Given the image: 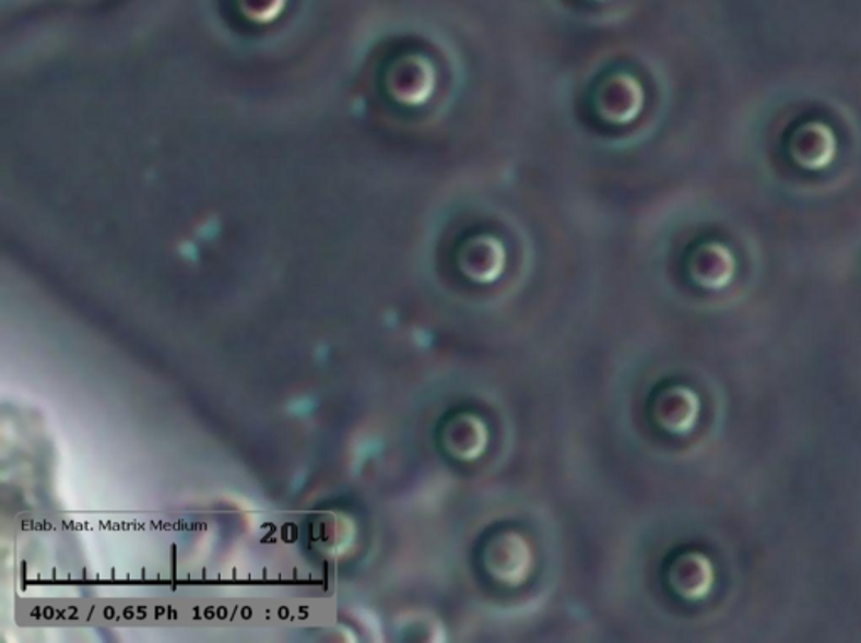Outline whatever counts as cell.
Masks as SVG:
<instances>
[{
	"label": "cell",
	"instance_id": "cell-1",
	"mask_svg": "<svg viewBox=\"0 0 861 643\" xmlns=\"http://www.w3.org/2000/svg\"><path fill=\"white\" fill-rule=\"evenodd\" d=\"M836 136L828 124L807 121L795 128L789 139V155L806 170H822L836 157Z\"/></svg>",
	"mask_w": 861,
	"mask_h": 643
},
{
	"label": "cell",
	"instance_id": "cell-2",
	"mask_svg": "<svg viewBox=\"0 0 861 643\" xmlns=\"http://www.w3.org/2000/svg\"><path fill=\"white\" fill-rule=\"evenodd\" d=\"M641 86L628 76L611 78L602 84L598 93L599 111L614 123L633 120L641 109Z\"/></svg>",
	"mask_w": 861,
	"mask_h": 643
},
{
	"label": "cell",
	"instance_id": "cell-3",
	"mask_svg": "<svg viewBox=\"0 0 861 643\" xmlns=\"http://www.w3.org/2000/svg\"><path fill=\"white\" fill-rule=\"evenodd\" d=\"M735 259L722 243L708 242L700 246L691 259V274L700 286L720 289L732 281Z\"/></svg>",
	"mask_w": 861,
	"mask_h": 643
},
{
	"label": "cell",
	"instance_id": "cell-4",
	"mask_svg": "<svg viewBox=\"0 0 861 643\" xmlns=\"http://www.w3.org/2000/svg\"><path fill=\"white\" fill-rule=\"evenodd\" d=\"M399 70L405 74V80L399 78V93L396 96L408 103L426 102L427 96L433 92V86H435V74H433L429 64L423 59H417Z\"/></svg>",
	"mask_w": 861,
	"mask_h": 643
},
{
	"label": "cell",
	"instance_id": "cell-5",
	"mask_svg": "<svg viewBox=\"0 0 861 643\" xmlns=\"http://www.w3.org/2000/svg\"><path fill=\"white\" fill-rule=\"evenodd\" d=\"M679 582L680 593L688 598H700V596L707 595L713 582L710 561L700 555L683 558Z\"/></svg>",
	"mask_w": 861,
	"mask_h": 643
}]
</instances>
